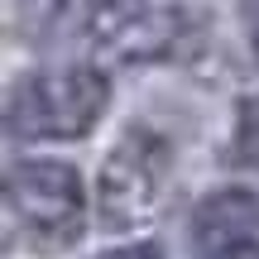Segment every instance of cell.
I'll use <instances>...</instances> for the list:
<instances>
[{
    "instance_id": "7a4b0ae2",
    "label": "cell",
    "mask_w": 259,
    "mask_h": 259,
    "mask_svg": "<svg viewBox=\"0 0 259 259\" xmlns=\"http://www.w3.org/2000/svg\"><path fill=\"white\" fill-rule=\"evenodd\" d=\"M5 216L10 231L24 235L34 250H63L82 240L87 197L82 173L58 158H24L5 173Z\"/></svg>"
},
{
    "instance_id": "30bf717a",
    "label": "cell",
    "mask_w": 259,
    "mask_h": 259,
    "mask_svg": "<svg viewBox=\"0 0 259 259\" xmlns=\"http://www.w3.org/2000/svg\"><path fill=\"white\" fill-rule=\"evenodd\" d=\"M250 44H254V53H259V5H254V24H250Z\"/></svg>"
},
{
    "instance_id": "52a82bcc",
    "label": "cell",
    "mask_w": 259,
    "mask_h": 259,
    "mask_svg": "<svg viewBox=\"0 0 259 259\" xmlns=\"http://www.w3.org/2000/svg\"><path fill=\"white\" fill-rule=\"evenodd\" d=\"M235 154H240V163L259 168V96H245L235 111Z\"/></svg>"
},
{
    "instance_id": "5b68a950",
    "label": "cell",
    "mask_w": 259,
    "mask_h": 259,
    "mask_svg": "<svg viewBox=\"0 0 259 259\" xmlns=\"http://www.w3.org/2000/svg\"><path fill=\"white\" fill-rule=\"evenodd\" d=\"M254 231H259V202L240 187H226V192L206 197L192 221L197 250H206V254H221L240 240H254Z\"/></svg>"
},
{
    "instance_id": "8992f818",
    "label": "cell",
    "mask_w": 259,
    "mask_h": 259,
    "mask_svg": "<svg viewBox=\"0 0 259 259\" xmlns=\"http://www.w3.org/2000/svg\"><path fill=\"white\" fill-rule=\"evenodd\" d=\"M120 0H48V15L58 29H96Z\"/></svg>"
},
{
    "instance_id": "3957f363",
    "label": "cell",
    "mask_w": 259,
    "mask_h": 259,
    "mask_svg": "<svg viewBox=\"0 0 259 259\" xmlns=\"http://www.w3.org/2000/svg\"><path fill=\"white\" fill-rule=\"evenodd\" d=\"M168 163L173 149L154 130H125V139L106 154L101 163V187H96V206H101V226L130 231V226L149 221L168 187Z\"/></svg>"
},
{
    "instance_id": "8fae6325",
    "label": "cell",
    "mask_w": 259,
    "mask_h": 259,
    "mask_svg": "<svg viewBox=\"0 0 259 259\" xmlns=\"http://www.w3.org/2000/svg\"><path fill=\"white\" fill-rule=\"evenodd\" d=\"M250 5H259V0H250Z\"/></svg>"
},
{
    "instance_id": "277c9868",
    "label": "cell",
    "mask_w": 259,
    "mask_h": 259,
    "mask_svg": "<svg viewBox=\"0 0 259 259\" xmlns=\"http://www.w3.org/2000/svg\"><path fill=\"white\" fill-rule=\"evenodd\" d=\"M192 29L197 24L187 5H115L96 24V44L120 63H158V58L183 53Z\"/></svg>"
},
{
    "instance_id": "9c48e42d",
    "label": "cell",
    "mask_w": 259,
    "mask_h": 259,
    "mask_svg": "<svg viewBox=\"0 0 259 259\" xmlns=\"http://www.w3.org/2000/svg\"><path fill=\"white\" fill-rule=\"evenodd\" d=\"M211 259H259V240H240V245H231V250H221Z\"/></svg>"
},
{
    "instance_id": "6da1fadb",
    "label": "cell",
    "mask_w": 259,
    "mask_h": 259,
    "mask_svg": "<svg viewBox=\"0 0 259 259\" xmlns=\"http://www.w3.org/2000/svg\"><path fill=\"white\" fill-rule=\"evenodd\" d=\"M111 82L96 67H53L10 87L5 130L15 139H82L106 115Z\"/></svg>"
},
{
    "instance_id": "ba28073f",
    "label": "cell",
    "mask_w": 259,
    "mask_h": 259,
    "mask_svg": "<svg viewBox=\"0 0 259 259\" xmlns=\"http://www.w3.org/2000/svg\"><path fill=\"white\" fill-rule=\"evenodd\" d=\"M101 259H158V250H154V245H125V250H111Z\"/></svg>"
}]
</instances>
